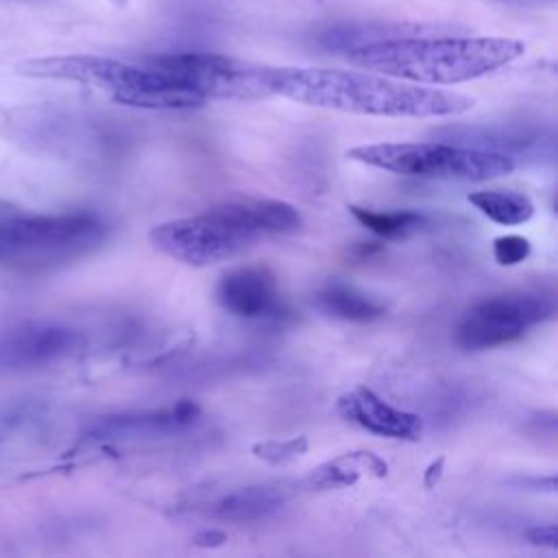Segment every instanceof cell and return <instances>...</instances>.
Here are the masks:
<instances>
[{"label": "cell", "instance_id": "1", "mask_svg": "<svg viewBox=\"0 0 558 558\" xmlns=\"http://www.w3.org/2000/svg\"><path fill=\"white\" fill-rule=\"evenodd\" d=\"M270 96L366 116L438 118L464 113L473 98L388 76L338 68H268Z\"/></svg>", "mask_w": 558, "mask_h": 558}, {"label": "cell", "instance_id": "2", "mask_svg": "<svg viewBox=\"0 0 558 558\" xmlns=\"http://www.w3.org/2000/svg\"><path fill=\"white\" fill-rule=\"evenodd\" d=\"M523 52V41L512 37H399L362 41L347 50V59L416 85H453L490 74Z\"/></svg>", "mask_w": 558, "mask_h": 558}, {"label": "cell", "instance_id": "3", "mask_svg": "<svg viewBox=\"0 0 558 558\" xmlns=\"http://www.w3.org/2000/svg\"><path fill=\"white\" fill-rule=\"evenodd\" d=\"M301 227V214L283 201H238L205 214L177 218L153 227L150 242L163 255L207 266L231 259L272 235L292 233Z\"/></svg>", "mask_w": 558, "mask_h": 558}, {"label": "cell", "instance_id": "4", "mask_svg": "<svg viewBox=\"0 0 558 558\" xmlns=\"http://www.w3.org/2000/svg\"><path fill=\"white\" fill-rule=\"evenodd\" d=\"M15 72L31 78L72 81L105 92L111 100L142 109H190L205 100L174 76L150 65H131L124 61L94 54H54L24 59Z\"/></svg>", "mask_w": 558, "mask_h": 558}, {"label": "cell", "instance_id": "5", "mask_svg": "<svg viewBox=\"0 0 558 558\" xmlns=\"http://www.w3.org/2000/svg\"><path fill=\"white\" fill-rule=\"evenodd\" d=\"M349 157L403 177L447 181H486L510 174L517 168V161L510 155L438 142L368 144L351 148Z\"/></svg>", "mask_w": 558, "mask_h": 558}, {"label": "cell", "instance_id": "6", "mask_svg": "<svg viewBox=\"0 0 558 558\" xmlns=\"http://www.w3.org/2000/svg\"><path fill=\"white\" fill-rule=\"evenodd\" d=\"M100 235L102 222L89 211H0V264L63 259L96 244Z\"/></svg>", "mask_w": 558, "mask_h": 558}, {"label": "cell", "instance_id": "7", "mask_svg": "<svg viewBox=\"0 0 558 558\" xmlns=\"http://www.w3.org/2000/svg\"><path fill=\"white\" fill-rule=\"evenodd\" d=\"M207 100H255L270 96L268 68L214 52H177L146 61Z\"/></svg>", "mask_w": 558, "mask_h": 558}, {"label": "cell", "instance_id": "8", "mask_svg": "<svg viewBox=\"0 0 558 558\" xmlns=\"http://www.w3.org/2000/svg\"><path fill=\"white\" fill-rule=\"evenodd\" d=\"M554 314L551 296L541 292H506L475 303L456 327V342L466 351L495 349L523 338Z\"/></svg>", "mask_w": 558, "mask_h": 558}, {"label": "cell", "instance_id": "9", "mask_svg": "<svg viewBox=\"0 0 558 558\" xmlns=\"http://www.w3.org/2000/svg\"><path fill=\"white\" fill-rule=\"evenodd\" d=\"M83 347V333L54 320H22L0 329V377L54 366Z\"/></svg>", "mask_w": 558, "mask_h": 558}, {"label": "cell", "instance_id": "10", "mask_svg": "<svg viewBox=\"0 0 558 558\" xmlns=\"http://www.w3.org/2000/svg\"><path fill=\"white\" fill-rule=\"evenodd\" d=\"M216 299L238 318H266L281 307L277 277L264 266H240L222 275Z\"/></svg>", "mask_w": 558, "mask_h": 558}, {"label": "cell", "instance_id": "11", "mask_svg": "<svg viewBox=\"0 0 558 558\" xmlns=\"http://www.w3.org/2000/svg\"><path fill=\"white\" fill-rule=\"evenodd\" d=\"M338 410L344 418L377 436L410 440L421 434V418L416 414L386 403L364 386L342 395L338 399Z\"/></svg>", "mask_w": 558, "mask_h": 558}, {"label": "cell", "instance_id": "12", "mask_svg": "<svg viewBox=\"0 0 558 558\" xmlns=\"http://www.w3.org/2000/svg\"><path fill=\"white\" fill-rule=\"evenodd\" d=\"M198 414H201L198 405L183 399L177 405L163 408L157 412L107 416L94 423L89 436L98 440H109V438H140V436L170 434V432L190 427L198 418Z\"/></svg>", "mask_w": 558, "mask_h": 558}, {"label": "cell", "instance_id": "13", "mask_svg": "<svg viewBox=\"0 0 558 558\" xmlns=\"http://www.w3.org/2000/svg\"><path fill=\"white\" fill-rule=\"evenodd\" d=\"M316 305L340 320L349 323H371L384 316L386 307L375 296L347 286L342 281H329L316 292Z\"/></svg>", "mask_w": 558, "mask_h": 558}, {"label": "cell", "instance_id": "14", "mask_svg": "<svg viewBox=\"0 0 558 558\" xmlns=\"http://www.w3.org/2000/svg\"><path fill=\"white\" fill-rule=\"evenodd\" d=\"M286 499V490L277 486H246L235 493L222 497L214 514L218 519L235 521V523H251L270 517Z\"/></svg>", "mask_w": 558, "mask_h": 558}, {"label": "cell", "instance_id": "15", "mask_svg": "<svg viewBox=\"0 0 558 558\" xmlns=\"http://www.w3.org/2000/svg\"><path fill=\"white\" fill-rule=\"evenodd\" d=\"M469 201L493 222L504 227H514L527 222L534 214L532 201L512 190H480L469 194Z\"/></svg>", "mask_w": 558, "mask_h": 558}, {"label": "cell", "instance_id": "16", "mask_svg": "<svg viewBox=\"0 0 558 558\" xmlns=\"http://www.w3.org/2000/svg\"><path fill=\"white\" fill-rule=\"evenodd\" d=\"M349 209L362 227H366L368 231H373L375 235H379L384 240L408 238L410 233L421 229V225L425 222V218L412 209L375 211V209H366V207H357V205H351Z\"/></svg>", "mask_w": 558, "mask_h": 558}, {"label": "cell", "instance_id": "17", "mask_svg": "<svg viewBox=\"0 0 558 558\" xmlns=\"http://www.w3.org/2000/svg\"><path fill=\"white\" fill-rule=\"evenodd\" d=\"M530 255V240L523 235H501L493 242V257L501 266H514Z\"/></svg>", "mask_w": 558, "mask_h": 558}, {"label": "cell", "instance_id": "18", "mask_svg": "<svg viewBox=\"0 0 558 558\" xmlns=\"http://www.w3.org/2000/svg\"><path fill=\"white\" fill-rule=\"evenodd\" d=\"M305 449V440L301 438L296 440H288V442H266V445H257L255 451L259 458H266L270 462H283L290 460L294 456H299V451Z\"/></svg>", "mask_w": 558, "mask_h": 558}, {"label": "cell", "instance_id": "19", "mask_svg": "<svg viewBox=\"0 0 558 558\" xmlns=\"http://www.w3.org/2000/svg\"><path fill=\"white\" fill-rule=\"evenodd\" d=\"M527 541L534 545H547V547H556V525L547 523V525H538L534 530L527 532Z\"/></svg>", "mask_w": 558, "mask_h": 558}, {"label": "cell", "instance_id": "20", "mask_svg": "<svg viewBox=\"0 0 558 558\" xmlns=\"http://www.w3.org/2000/svg\"><path fill=\"white\" fill-rule=\"evenodd\" d=\"M201 538H207V541H201V545H216V543H222L225 541V534L222 532H216V530H211V532H203V534H198Z\"/></svg>", "mask_w": 558, "mask_h": 558}, {"label": "cell", "instance_id": "21", "mask_svg": "<svg viewBox=\"0 0 558 558\" xmlns=\"http://www.w3.org/2000/svg\"><path fill=\"white\" fill-rule=\"evenodd\" d=\"M109 2H111V4H116V7H120V9L126 4V0H109Z\"/></svg>", "mask_w": 558, "mask_h": 558}]
</instances>
